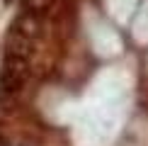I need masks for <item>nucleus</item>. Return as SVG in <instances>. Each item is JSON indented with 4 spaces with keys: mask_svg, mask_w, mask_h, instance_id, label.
I'll return each instance as SVG.
<instances>
[{
    "mask_svg": "<svg viewBox=\"0 0 148 146\" xmlns=\"http://www.w3.org/2000/svg\"><path fill=\"white\" fill-rule=\"evenodd\" d=\"M29 78V61L17 54H8L3 61V71H0V93L3 95H17L27 85Z\"/></svg>",
    "mask_w": 148,
    "mask_h": 146,
    "instance_id": "nucleus-1",
    "label": "nucleus"
}]
</instances>
